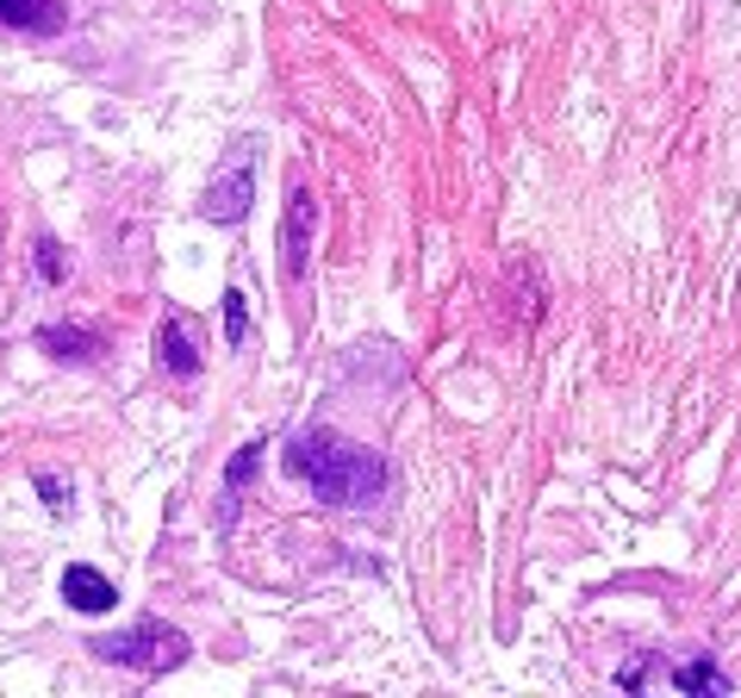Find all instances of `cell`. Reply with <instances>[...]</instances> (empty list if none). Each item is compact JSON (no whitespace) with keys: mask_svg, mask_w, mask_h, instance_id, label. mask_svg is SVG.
<instances>
[{"mask_svg":"<svg viewBox=\"0 0 741 698\" xmlns=\"http://www.w3.org/2000/svg\"><path fill=\"white\" fill-rule=\"evenodd\" d=\"M312 243H318V200H312V188H293L287 193V219H281V269H287V281H300L306 275Z\"/></svg>","mask_w":741,"mask_h":698,"instance_id":"277c9868","label":"cell"},{"mask_svg":"<svg viewBox=\"0 0 741 698\" xmlns=\"http://www.w3.org/2000/svg\"><path fill=\"white\" fill-rule=\"evenodd\" d=\"M38 349H50L57 362H94V356H100V337L81 331V325H44V331H38Z\"/></svg>","mask_w":741,"mask_h":698,"instance_id":"ba28073f","label":"cell"},{"mask_svg":"<svg viewBox=\"0 0 741 698\" xmlns=\"http://www.w3.org/2000/svg\"><path fill=\"white\" fill-rule=\"evenodd\" d=\"M32 487H38V499H44V506L57 511V518H63V511L76 506V492H69V480H57L50 468H44V475H32Z\"/></svg>","mask_w":741,"mask_h":698,"instance_id":"7c38bea8","label":"cell"},{"mask_svg":"<svg viewBox=\"0 0 741 698\" xmlns=\"http://www.w3.org/2000/svg\"><path fill=\"white\" fill-rule=\"evenodd\" d=\"M287 475H300L324 506H343V511L380 506L387 487H393L387 461H380L374 449L337 437V430H300V437L287 443Z\"/></svg>","mask_w":741,"mask_h":698,"instance_id":"6da1fadb","label":"cell"},{"mask_svg":"<svg viewBox=\"0 0 741 698\" xmlns=\"http://www.w3.org/2000/svg\"><path fill=\"white\" fill-rule=\"evenodd\" d=\"M250 200H256V143H231V157L206 181L200 212L212 225H237V219H250Z\"/></svg>","mask_w":741,"mask_h":698,"instance_id":"3957f363","label":"cell"},{"mask_svg":"<svg viewBox=\"0 0 741 698\" xmlns=\"http://www.w3.org/2000/svg\"><path fill=\"white\" fill-rule=\"evenodd\" d=\"M667 680H673L679 692H717V698L735 692V680H729V674H723L717 661H685V667H673Z\"/></svg>","mask_w":741,"mask_h":698,"instance_id":"30bf717a","label":"cell"},{"mask_svg":"<svg viewBox=\"0 0 741 698\" xmlns=\"http://www.w3.org/2000/svg\"><path fill=\"white\" fill-rule=\"evenodd\" d=\"M63 0H0V26L13 32H32V38H57L63 32Z\"/></svg>","mask_w":741,"mask_h":698,"instance_id":"52a82bcc","label":"cell"},{"mask_svg":"<svg viewBox=\"0 0 741 698\" xmlns=\"http://www.w3.org/2000/svg\"><path fill=\"white\" fill-rule=\"evenodd\" d=\"M243 337H250V306H243V287H231L224 293V343L243 349Z\"/></svg>","mask_w":741,"mask_h":698,"instance_id":"8fae6325","label":"cell"},{"mask_svg":"<svg viewBox=\"0 0 741 698\" xmlns=\"http://www.w3.org/2000/svg\"><path fill=\"white\" fill-rule=\"evenodd\" d=\"M256 461H262V443H243L231 456V468H224V499H219V530H231L237 524V492L250 487V475H256Z\"/></svg>","mask_w":741,"mask_h":698,"instance_id":"9c48e42d","label":"cell"},{"mask_svg":"<svg viewBox=\"0 0 741 698\" xmlns=\"http://www.w3.org/2000/svg\"><path fill=\"white\" fill-rule=\"evenodd\" d=\"M63 599L76 605V611H88V618H100V611H112V605H119V587H112L100 568H88V561H69Z\"/></svg>","mask_w":741,"mask_h":698,"instance_id":"8992f818","label":"cell"},{"mask_svg":"<svg viewBox=\"0 0 741 698\" xmlns=\"http://www.w3.org/2000/svg\"><path fill=\"white\" fill-rule=\"evenodd\" d=\"M32 262H38L44 281H63V243H57V238H38L32 243Z\"/></svg>","mask_w":741,"mask_h":698,"instance_id":"4fadbf2b","label":"cell"},{"mask_svg":"<svg viewBox=\"0 0 741 698\" xmlns=\"http://www.w3.org/2000/svg\"><path fill=\"white\" fill-rule=\"evenodd\" d=\"M88 649H94L100 661L131 667V674H169V667L188 661V636L169 630L162 618H138L131 630H119V636H94Z\"/></svg>","mask_w":741,"mask_h":698,"instance_id":"7a4b0ae2","label":"cell"},{"mask_svg":"<svg viewBox=\"0 0 741 698\" xmlns=\"http://www.w3.org/2000/svg\"><path fill=\"white\" fill-rule=\"evenodd\" d=\"M157 356H162V368H169L174 381H193V375H200V337H193V325L181 312H169L157 325Z\"/></svg>","mask_w":741,"mask_h":698,"instance_id":"5b68a950","label":"cell"}]
</instances>
